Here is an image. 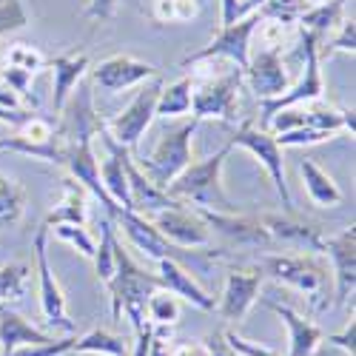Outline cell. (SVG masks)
Returning a JSON list of instances; mask_svg holds the SVG:
<instances>
[{
    "label": "cell",
    "mask_w": 356,
    "mask_h": 356,
    "mask_svg": "<svg viewBox=\"0 0 356 356\" xmlns=\"http://www.w3.org/2000/svg\"><path fill=\"white\" fill-rule=\"evenodd\" d=\"M191 114L197 120L214 117L222 123H236L240 117V86L243 69L225 60V57H209L191 66Z\"/></svg>",
    "instance_id": "obj_1"
},
{
    "label": "cell",
    "mask_w": 356,
    "mask_h": 356,
    "mask_svg": "<svg viewBox=\"0 0 356 356\" xmlns=\"http://www.w3.org/2000/svg\"><path fill=\"white\" fill-rule=\"evenodd\" d=\"M231 148L234 145L225 143L211 157L191 163L186 171H180L168 183L165 194L177 202H194L197 209H209V211H222V214L240 211L236 202L222 188V165H225V157L231 154Z\"/></svg>",
    "instance_id": "obj_2"
},
{
    "label": "cell",
    "mask_w": 356,
    "mask_h": 356,
    "mask_svg": "<svg viewBox=\"0 0 356 356\" xmlns=\"http://www.w3.org/2000/svg\"><path fill=\"white\" fill-rule=\"evenodd\" d=\"M114 251H117V268H114V277L106 282L108 291H111V316L123 319V314H126L129 322H131V328L140 331V328L148 325V319H145L148 296H152L157 288H163V285H160L157 274L143 271L140 265L129 257V251H123L120 240H117Z\"/></svg>",
    "instance_id": "obj_3"
},
{
    "label": "cell",
    "mask_w": 356,
    "mask_h": 356,
    "mask_svg": "<svg viewBox=\"0 0 356 356\" xmlns=\"http://www.w3.org/2000/svg\"><path fill=\"white\" fill-rule=\"evenodd\" d=\"M300 54H302V77L300 83L288 86L282 95L271 100H259V129H268L271 117L291 106H305L311 100H322L325 95V77H322V60H319V38L300 29Z\"/></svg>",
    "instance_id": "obj_4"
},
{
    "label": "cell",
    "mask_w": 356,
    "mask_h": 356,
    "mask_svg": "<svg viewBox=\"0 0 356 356\" xmlns=\"http://www.w3.org/2000/svg\"><path fill=\"white\" fill-rule=\"evenodd\" d=\"M197 126H200V120H197V117H191V123H183V126H177V129L160 134L157 145L152 148V154H148L145 160H140V171L157 188L165 191L174 177L180 171H186L194 163V157H191V140L197 134Z\"/></svg>",
    "instance_id": "obj_5"
},
{
    "label": "cell",
    "mask_w": 356,
    "mask_h": 356,
    "mask_svg": "<svg viewBox=\"0 0 356 356\" xmlns=\"http://www.w3.org/2000/svg\"><path fill=\"white\" fill-rule=\"evenodd\" d=\"M262 277H271L280 285H288L293 291H300L311 296L314 305H322L325 293H328V271L325 265L316 262L314 257H300V254H274L265 257L259 265Z\"/></svg>",
    "instance_id": "obj_6"
},
{
    "label": "cell",
    "mask_w": 356,
    "mask_h": 356,
    "mask_svg": "<svg viewBox=\"0 0 356 356\" xmlns=\"http://www.w3.org/2000/svg\"><path fill=\"white\" fill-rule=\"evenodd\" d=\"M259 12L248 15V17H240V20H234L228 26H220V32L209 40V46H202L200 51L188 54L180 60V69L197 63V60H209V57H225V60L236 63L240 69L248 66V57H251V38L257 32V26H259Z\"/></svg>",
    "instance_id": "obj_7"
},
{
    "label": "cell",
    "mask_w": 356,
    "mask_h": 356,
    "mask_svg": "<svg viewBox=\"0 0 356 356\" xmlns=\"http://www.w3.org/2000/svg\"><path fill=\"white\" fill-rule=\"evenodd\" d=\"M160 88H163V80L160 74L152 77V83L143 86L140 92L134 95V100L117 114L111 120H103V129L126 148H134L140 143V137L145 134V129L152 126V120L157 117V97H160Z\"/></svg>",
    "instance_id": "obj_8"
},
{
    "label": "cell",
    "mask_w": 356,
    "mask_h": 356,
    "mask_svg": "<svg viewBox=\"0 0 356 356\" xmlns=\"http://www.w3.org/2000/svg\"><path fill=\"white\" fill-rule=\"evenodd\" d=\"M32 248H35V259H38V280H40V308H43V316L46 322L51 325L54 331H63V334H74V319L69 316V308H66V293L57 282L51 265H49V228L40 225L35 240H32Z\"/></svg>",
    "instance_id": "obj_9"
},
{
    "label": "cell",
    "mask_w": 356,
    "mask_h": 356,
    "mask_svg": "<svg viewBox=\"0 0 356 356\" xmlns=\"http://www.w3.org/2000/svg\"><path fill=\"white\" fill-rule=\"evenodd\" d=\"M228 143L245 148V152H251L262 163V168L268 171V177H271V183H274L282 205L291 211L293 200H291V191H288V183H285V157H282V145L277 143V137L268 129H257L254 123H243L240 129L234 131V137Z\"/></svg>",
    "instance_id": "obj_10"
},
{
    "label": "cell",
    "mask_w": 356,
    "mask_h": 356,
    "mask_svg": "<svg viewBox=\"0 0 356 356\" xmlns=\"http://www.w3.org/2000/svg\"><path fill=\"white\" fill-rule=\"evenodd\" d=\"M154 228L177 248H209L211 245V228L197 211H188L186 205H174V209L154 214Z\"/></svg>",
    "instance_id": "obj_11"
},
{
    "label": "cell",
    "mask_w": 356,
    "mask_h": 356,
    "mask_svg": "<svg viewBox=\"0 0 356 356\" xmlns=\"http://www.w3.org/2000/svg\"><path fill=\"white\" fill-rule=\"evenodd\" d=\"M88 72H92V83L100 88V92H108V95L126 92V88L160 74L152 63L140 60V57H134V54H111Z\"/></svg>",
    "instance_id": "obj_12"
},
{
    "label": "cell",
    "mask_w": 356,
    "mask_h": 356,
    "mask_svg": "<svg viewBox=\"0 0 356 356\" xmlns=\"http://www.w3.org/2000/svg\"><path fill=\"white\" fill-rule=\"evenodd\" d=\"M63 165L69 168L72 180H77L86 191H92V194L100 200L106 217L117 220V214H120L123 209L106 194V188H103V183H100V163H97V154H95V140L69 143V152H66V163H63Z\"/></svg>",
    "instance_id": "obj_13"
},
{
    "label": "cell",
    "mask_w": 356,
    "mask_h": 356,
    "mask_svg": "<svg viewBox=\"0 0 356 356\" xmlns=\"http://www.w3.org/2000/svg\"><path fill=\"white\" fill-rule=\"evenodd\" d=\"M243 80L251 86V92L259 100H271L282 95L291 86L288 66L282 60V49H259L248 57V66L243 69Z\"/></svg>",
    "instance_id": "obj_14"
},
{
    "label": "cell",
    "mask_w": 356,
    "mask_h": 356,
    "mask_svg": "<svg viewBox=\"0 0 356 356\" xmlns=\"http://www.w3.org/2000/svg\"><path fill=\"white\" fill-rule=\"evenodd\" d=\"M259 285H262V271L259 268H234V271H228L222 293H220V302L214 305V311L225 322L245 319V314L259 300Z\"/></svg>",
    "instance_id": "obj_15"
},
{
    "label": "cell",
    "mask_w": 356,
    "mask_h": 356,
    "mask_svg": "<svg viewBox=\"0 0 356 356\" xmlns=\"http://www.w3.org/2000/svg\"><path fill=\"white\" fill-rule=\"evenodd\" d=\"M322 254H328L334 265L337 305H348L356 291V228L348 225L334 236H325Z\"/></svg>",
    "instance_id": "obj_16"
},
{
    "label": "cell",
    "mask_w": 356,
    "mask_h": 356,
    "mask_svg": "<svg viewBox=\"0 0 356 356\" xmlns=\"http://www.w3.org/2000/svg\"><path fill=\"white\" fill-rule=\"evenodd\" d=\"M60 123H57V134L66 143H80V140H95L103 129V120L95 108V97L92 88L80 86V92L74 88L72 97L66 100V106L60 108Z\"/></svg>",
    "instance_id": "obj_17"
},
{
    "label": "cell",
    "mask_w": 356,
    "mask_h": 356,
    "mask_svg": "<svg viewBox=\"0 0 356 356\" xmlns=\"http://www.w3.org/2000/svg\"><path fill=\"white\" fill-rule=\"evenodd\" d=\"M117 222H120V228H123V234L129 236V243L137 248V251H143L145 257H152V259H174V262H188V257L183 254L186 248H177V245H171L165 236L154 228V222L148 220V217H143V214H137V211H120L117 214Z\"/></svg>",
    "instance_id": "obj_18"
},
{
    "label": "cell",
    "mask_w": 356,
    "mask_h": 356,
    "mask_svg": "<svg viewBox=\"0 0 356 356\" xmlns=\"http://www.w3.org/2000/svg\"><path fill=\"white\" fill-rule=\"evenodd\" d=\"M197 214L209 222L211 234H222L225 240L236 243V245H262V243H271L268 231H265L262 220L259 217H248V214H240V211H231V214H222V211H209V209H197Z\"/></svg>",
    "instance_id": "obj_19"
},
{
    "label": "cell",
    "mask_w": 356,
    "mask_h": 356,
    "mask_svg": "<svg viewBox=\"0 0 356 356\" xmlns=\"http://www.w3.org/2000/svg\"><path fill=\"white\" fill-rule=\"evenodd\" d=\"M157 280L165 291H171L177 300H183L200 311H214V296L205 291L191 274L183 262H174V259H160L157 262Z\"/></svg>",
    "instance_id": "obj_20"
},
{
    "label": "cell",
    "mask_w": 356,
    "mask_h": 356,
    "mask_svg": "<svg viewBox=\"0 0 356 356\" xmlns=\"http://www.w3.org/2000/svg\"><path fill=\"white\" fill-rule=\"evenodd\" d=\"M262 305L268 308L271 314H277L282 319V325L288 328V356H316V350H319V345L325 339L319 325H314L311 319L300 316L288 305H280V302H271V300H265Z\"/></svg>",
    "instance_id": "obj_21"
},
{
    "label": "cell",
    "mask_w": 356,
    "mask_h": 356,
    "mask_svg": "<svg viewBox=\"0 0 356 356\" xmlns=\"http://www.w3.org/2000/svg\"><path fill=\"white\" fill-rule=\"evenodd\" d=\"M123 165H126V177H129V194H131V209L143 217L148 214H157V211H165V209H174V205H180L177 200H171L163 188H157L148 177L140 171V165H134L129 148L123 154Z\"/></svg>",
    "instance_id": "obj_22"
},
{
    "label": "cell",
    "mask_w": 356,
    "mask_h": 356,
    "mask_svg": "<svg viewBox=\"0 0 356 356\" xmlns=\"http://www.w3.org/2000/svg\"><path fill=\"white\" fill-rule=\"evenodd\" d=\"M51 69V103L54 111L60 114V108L66 106V100L72 97V92L80 86V80L88 72V54L86 51H66V54H57L54 60H49Z\"/></svg>",
    "instance_id": "obj_23"
},
{
    "label": "cell",
    "mask_w": 356,
    "mask_h": 356,
    "mask_svg": "<svg viewBox=\"0 0 356 356\" xmlns=\"http://www.w3.org/2000/svg\"><path fill=\"white\" fill-rule=\"evenodd\" d=\"M262 225L268 231L271 240H280V243H288V245H296L302 251H322V231L311 222H300L293 217H282V214H265L262 217Z\"/></svg>",
    "instance_id": "obj_24"
},
{
    "label": "cell",
    "mask_w": 356,
    "mask_h": 356,
    "mask_svg": "<svg viewBox=\"0 0 356 356\" xmlns=\"http://www.w3.org/2000/svg\"><path fill=\"white\" fill-rule=\"evenodd\" d=\"M296 168H300L305 194L316 209H337V205L342 202V188L334 183V177L325 168H319L314 160H300Z\"/></svg>",
    "instance_id": "obj_25"
},
{
    "label": "cell",
    "mask_w": 356,
    "mask_h": 356,
    "mask_svg": "<svg viewBox=\"0 0 356 356\" xmlns=\"http://www.w3.org/2000/svg\"><path fill=\"white\" fill-rule=\"evenodd\" d=\"M51 339L54 337L35 328V325L29 319H23L17 311H12V308L0 311V350L3 353H12L23 345H43V342H51Z\"/></svg>",
    "instance_id": "obj_26"
},
{
    "label": "cell",
    "mask_w": 356,
    "mask_h": 356,
    "mask_svg": "<svg viewBox=\"0 0 356 356\" xmlns=\"http://www.w3.org/2000/svg\"><path fill=\"white\" fill-rule=\"evenodd\" d=\"M63 186H66L63 200L49 211V217L43 222L46 228H51V225H86V220H88V197H86V188L77 180H72V177H66Z\"/></svg>",
    "instance_id": "obj_27"
},
{
    "label": "cell",
    "mask_w": 356,
    "mask_h": 356,
    "mask_svg": "<svg viewBox=\"0 0 356 356\" xmlns=\"http://www.w3.org/2000/svg\"><path fill=\"white\" fill-rule=\"evenodd\" d=\"M345 20V0H328V3H314L302 12V17L296 20V29H305V32L322 38L334 32V29Z\"/></svg>",
    "instance_id": "obj_28"
},
{
    "label": "cell",
    "mask_w": 356,
    "mask_h": 356,
    "mask_svg": "<svg viewBox=\"0 0 356 356\" xmlns=\"http://www.w3.org/2000/svg\"><path fill=\"white\" fill-rule=\"evenodd\" d=\"M72 353H95V356H129V345L106 328H95L74 339Z\"/></svg>",
    "instance_id": "obj_29"
},
{
    "label": "cell",
    "mask_w": 356,
    "mask_h": 356,
    "mask_svg": "<svg viewBox=\"0 0 356 356\" xmlns=\"http://www.w3.org/2000/svg\"><path fill=\"white\" fill-rule=\"evenodd\" d=\"M202 12V0H154L152 17L160 26H186Z\"/></svg>",
    "instance_id": "obj_30"
},
{
    "label": "cell",
    "mask_w": 356,
    "mask_h": 356,
    "mask_svg": "<svg viewBox=\"0 0 356 356\" xmlns=\"http://www.w3.org/2000/svg\"><path fill=\"white\" fill-rule=\"evenodd\" d=\"M114 245H117V228H114V220L106 217L100 222V243L95 245V257H92L97 280L103 285L114 277V268H117V251H114Z\"/></svg>",
    "instance_id": "obj_31"
},
{
    "label": "cell",
    "mask_w": 356,
    "mask_h": 356,
    "mask_svg": "<svg viewBox=\"0 0 356 356\" xmlns=\"http://www.w3.org/2000/svg\"><path fill=\"white\" fill-rule=\"evenodd\" d=\"M191 111V80L188 74L174 80V83H163L160 97H157V117H183Z\"/></svg>",
    "instance_id": "obj_32"
},
{
    "label": "cell",
    "mask_w": 356,
    "mask_h": 356,
    "mask_svg": "<svg viewBox=\"0 0 356 356\" xmlns=\"http://www.w3.org/2000/svg\"><path fill=\"white\" fill-rule=\"evenodd\" d=\"M145 319L154 328H174L180 322V300L171 291L157 288L145 302Z\"/></svg>",
    "instance_id": "obj_33"
},
{
    "label": "cell",
    "mask_w": 356,
    "mask_h": 356,
    "mask_svg": "<svg viewBox=\"0 0 356 356\" xmlns=\"http://www.w3.org/2000/svg\"><path fill=\"white\" fill-rule=\"evenodd\" d=\"M26 214V188L0 171V225H15Z\"/></svg>",
    "instance_id": "obj_34"
},
{
    "label": "cell",
    "mask_w": 356,
    "mask_h": 356,
    "mask_svg": "<svg viewBox=\"0 0 356 356\" xmlns=\"http://www.w3.org/2000/svg\"><path fill=\"white\" fill-rule=\"evenodd\" d=\"M32 274L26 262L0 265V302H15L26 293V280Z\"/></svg>",
    "instance_id": "obj_35"
},
{
    "label": "cell",
    "mask_w": 356,
    "mask_h": 356,
    "mask_svg": "<svg viewBox=\"0 0 356 356\" xmlns=\"http://www.w3.org/2000/svg\"><path fill=\"white\" fill-rule=\"evenodd\" d=\"M6 66L23 69V72H29V74H38L40 69L49 66V57H46L38 46H32V43H12V46L6 49Z\"/></svg>",
    "instance_id": "obj_36"
},
{
    "label": "cell",
    "mask_w": 356,
    "mask_h": 356,
    "mask_svg": "<svg viewBox=\"0 0 356 356\" xmlns=\"http://www.w3.org/2000/svg\"><path fill=\"white\" fill-rule=\"evenodd\" d=\"M305 9H308V0H265L259 6V17L277 20L285 26H296V20L302 17Z\"/></svg>",
    "instance_id": "obj_37"
},
{
    "label": "cell",
    "mask_w": 356,
    "mask_h": 356,
    "mask_svg": "<svg viewBox=\"0 0 356 356\" xmlns=\"http://www.w3.org/2000/svg\"><path fill=\"white\" fill-rule=\"evenodd\" d=\"M51 231H54V236L60 243H66V245H72L74 251H80L86 259H92L95 257V240H92V234H88V228L86 225H51Z\"/></svg>",
    "instance_id": "obj_38"
},
{
    "label": "cell",
    "mask_w": 356,
    "mask_h": 356,
    "mask_svg": "<svg viewBox=\"0 0 356 356\" xmlns=\"http://www.w3.org/2000/svg\"><path fill=\"white\" fill-rule=\"evenodd\" d=\"M277 143L282 148H300V145H316V143H325L331 140L334 134L325 131V129H314V126H296V129H288L282 134H274Z\"/></svg>",
    "instance_id": "obj_39"
},
{
    "label": "cell",
    "mask_w": 356,
    "mask_h": 356,
    "mask_svg": "<svg viewBox=\"0 0 356 356\" xmlns=\"http://www.w3.org/2000/svg\"><path fill=\"white\" fill-rule=\"evenodd\" d=\"M26 26H29V12L23 0H0V38L20 32Z\"/></svg>",
    "instance_id": "obj_40"
},
{
    "label": "cell",
    "mask_w": 356,
    "mask_h": 356,
    "mask_svg": "<svg viewBox=\"0 0 356 356\" xmlns=\"http://www.w3.org/2000/svg\"><path fill=\"white\" fill-rule=\"evenodd\" d=\"M74 339L77 337H63V339H51V342H43V345H23L12 353H3V356H69L72 348H74Z\"/></svg>",
    "instance_id": "obj_41"
},
{
    "label": "cell",
    "mask_w": 356,
    "mask_h": 356,
    "mask_svg": "<svg viewBox=\"0 0 356 356\" xmlns=\"http://www.w3.org/2000/svg\"><path fill=\"white\" fill-rule=\"evenodd\" d=\"M334 40L328 43V49H325V54H319V60L322 57H334V54H350L356 51V23L353 20H342L337 29H334Z\"/></svg>",
    "instance_id": "obj_42"
},
{
    "label": "cell",
    "mask_w": 356,
    "mask_h": 356,
    "mask_svg": "<svg viewBox=\"0 0 356 356\" xmlns=\"http://www.w3.org/2000/svg\"><path fill=\"white\" fill-rule=\"evenodd\" d=\"M222 339H225V345H228L236 356H280L274 348H265V345H259V342H251V339L240 337V334L231 331V328L222 331Z\"/></svg>",
    "instance_id": "obj_43"
},
{
    "label": "cell",
    "mask_w": 356,
    "mask_h": 356,
    "mask_svg": "<svg viewBox=\"0 0 356 356\" xmlns=\"http://www.w3.org/2000/svg\"><path fill=\"white\" fill-rule=\"evenodd\" d=\"M32 77H35V74H29V72H23V69H12V66L3 69V80H6V86H9V92H15V95L20 97V103L26 100V103L38 106V100L29 95V88H32Z\"/></svg>",
    "instance_id": "obj_44"
},
{
    "label": "cell",
    "mask_w": 356,
    "mask_h": 356,
    "mask_svg": "<svg viewBox=\"0 0 356 356\" xmlns=\"http://www.w3.org/2000/svg\"><path fill=\"white\" fill-rule=\"evenodd\" d=\"M322 342H328L331 348L342 350L345 356H356V322L350 319L342 328V334H331L328 339H322Z\"/></svg>",
    "instance_id": "obj_45"
},
{
    "label": "cell",
    "mask_w": 356,
    "mask_h": 356,
    "mask_svg": "<svg viewBox=\"0 0 356 356\" xmlns=\"http://www.w3.org/2000/svg\"><path fill=\"white\" fill-rule=\"evenodd\" d=\"M117 15V0H88L86 17L92 20H111Z\"/></svg>",
    "instance_id": "obj_46"
},
{
    "label": "cell",
    "mask_w": 356,
    "mask_h": 356,
    "mask_svg": "<svg viewBox=\"0 0 356 356\" xmlns=\"http://www.w3.org/2000/svg\"><path fill=\"white\" fill-rule=\"evenodd\" d=\"M202 345H205V350H209V356H236V353L225 345L222 334H209V337L202 339Z\"/></svg>",
    "instance_id": "obj_47"
},
{
    "label": "cell",
    "mask_w": 356,
    "mask_h": 356,
    "mask_svg": "<svg viewBox=\"0 0 356 356\" xmlns=\"http://www.w3.org/2000/svg\"><path fill=\"white\" fill-rule=\"evenodd\" d=\"M134 348L129 350V356H148V348H152V325H145V328L134 331Z\"/></svg>",
    "instance_id": "obj_48"
},
{
    "label": "cell",
    "mask_w": 356,
    "mask_h": 356,
    "mask_svg": "<svg viewBox=\"0 0 356 356\" xmlns=\"http://www.w3.org/2000/svg\"><path fill=\"white\" fill-rule=\"evenodd\" d=\"M171 356H209L202 342H180L171 348Z\"/></svg>",
    "instance_id": "obj_49"
},
{
    "label": "cell",
    "mask_w": 356,
    "mask_h": 356,
    "mask_svg": "<svg viewBox=\"0 0 356 356\" xmlns=\"http://www.w3.org/2000/svg\"><path fill=\"white\" fill-rule=\"evenodd\" d=\"M32 114V108H17V111H9V108H0V123H9V126H20L26 117Z\"/></svg>",
    "instance_id": "obj_50"
},
{
    "label": "cell",
    "mask_w": 356,
    "mask_h": 356,
    "mask_svg": "<svg viewBox=\"0 0 356 356\" xmlns=\"http://www.w3.org/2000/svg\"><path fill=\"white\" fill-rule=\"evenodd\" d=\"M0 108L17 111V108H23V103H20V97L15 92H9V88H0Z\"/></svg>",
    "instance_id": "obj_51"
},
{
    "label": "cell",
    "mask_w": 356,
    "mask_h": 356,
    "mask_svg": "<svg viewBox=\"0 0 356 356\" xmlns=\"http://www.w3.org/2000/svg\"><path fill=\"white\" fill-rule=\"evenodd\" d=\"M148 356H171V348H168L165 339L157 337L154 331H152V348H148Z\"/></svg>",
    "instance_id": "obj_52"
},
{
    "label": "cell",
    "mask_w": 356,
    "mask_h": 356,
    "mask_svg": "<svg viewBox=\"0 0 356 356\" xmlns=\"http://www.w3.org/2000/svg\"><path fill=\"white\" fill-rule=\"evenodd\" d=\"M262 3H265V0H243V15H254V12H259Z\"/></svg>",
    "instance_id": "obj_53"
},
{
    "label": "cell",
    "mask_w": 356,
    "mask_h": 356,
    "mask_svg": "<svg viewBox=\"0 0 356 356\" xmlns=\"http://www.w3.org/2000/svg\"><path fill=\"white\" fill-rule=\"evenodd\" d=\"M316 3H328V0H316Z\"/></svg>",
    "instance_id": "obj_54"
}]
</instances>
